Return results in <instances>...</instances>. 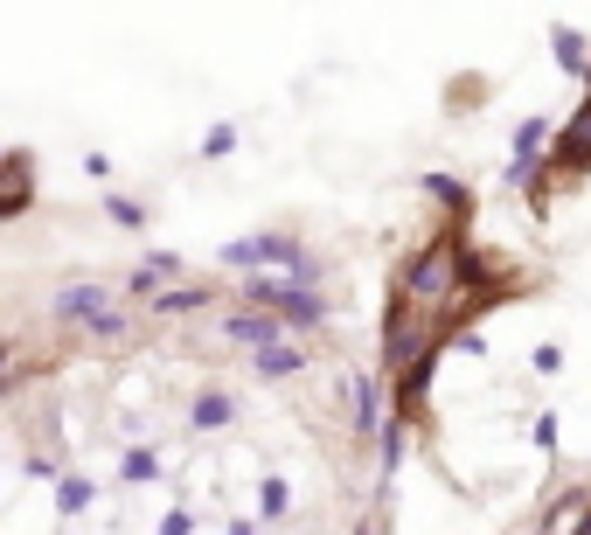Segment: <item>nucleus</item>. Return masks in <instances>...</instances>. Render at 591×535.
Listing matches in <instances>:
<instances>
[{
	"instance_id": "obj_1",
	"label": "nucleus",
	"mask_w": 591,
	"mask_h": 535,
	"mask_svg": "<svg viewBox=\"0 0 591 535\" xmlns=\"http://www.w3.org/2000/svg\"><path fill=\"white\" fill-rule=\"evenodd\" d=\"M0 535H390L376 376L272 285L70 292L0 334Z\"/></svg>"
}]
</instances>
